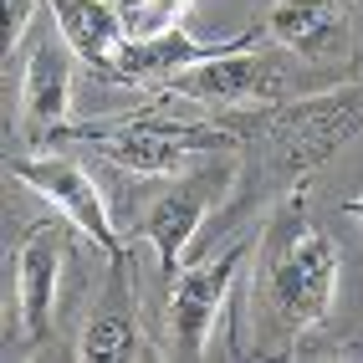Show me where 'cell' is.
I'll list each match as a JSON object with an SVG mask.
<instances>
[{
  "label": "cell",
  "mask_w": 363,
  "mask_h": 363,
  "mask_svg": "<svg viewBox=\"0 0 363 363\" xmlns=\"http://www.w3.org/2000/svg\"><path fill=\"white\" fill-rule=\"evenodd\" d=\"M337 277H343V251L307 215V179H297L286 205H277V215L256 240L251 297H246L251 348L286 353L297 348V337L323 328L337 297Z\"/></svg>",
  "instance_id": "obj_1"
},
{
  "label": "cell",
  "mask_w": 363,
  "mask_h": 363,
  "mask_svg": "<svg viewBox=\"0 0 363 363\" xmlns=\"http://www.w3.org/2000/svg\"><path fill=\"white\" fill-rule=\"evenodd\" d=\"M230 128L240 133V143L251 138L261 149V169H281L292 179H307L323 159H333L363 128V82L307 98V103H266L261 113H240Z\"/></svg>",
  "instance_id": "obj_2"
},
{
  "label": "cell",
  "mask_w": 363,
  "mask_h": 363,
  "mask_svg": "<svg viewBox=\"0 0 363 363\" xmlns=\"http://www.w3.org/2000/svg\"><path fill=\"white\" fill-rule=\"evenodd\" d=\"M57 138L87 143L98 159L118 164L133 179H174L184 174L200 154H235L240 133L235 128H210V123H174V118H123L113 128H62Z\"/></svg>",
  "instance_id": "obj_3"
},
{
  "label": "cell",
  "mask_w": 363,
  "mask_h": 363,
  "mask_svg": "<svg viewBox=\"0 0 363 363\" xmlns=\"http://www.w3.org/2000/svg\"><path fill=\"white\" fill-rule=\"evenodd\" d=\"M256 41L230 46L220 57H205L195 67H184L179 77H169L164 87L184 103H205V108H266V103H286L292 92V67L277 52H251Z\"/></svg>",
  "instance_id": "obj_4"
},
{
  "label": "cell",
  "mask_w": 363,
  "mask_h": 363,
  "mask_svg": "<svg viewBox=\"0 0 363 363\" xmlns=\"http://www.w3.org/2000/svg\"><path fill=\"white\" fill-rule=\"evenodd\" d=\"M251 251H256V240H235V246L215 251L210 261L179 266L169 277V358H205V337L220 323L230 281Z\"/></svg>",
  "instance_id": "obj_5"
},
{
  "label": "cell",
  "mask_w": 363,
  "mask_h": 363,
  "mask_svg": "<svg viewBox=\"0 0 363 363\" xmlns=\"http://www.w3.org/2000/svg\"><path fill=\"white\" fill-rule=\"evenodd\" d=\"M11 174L16 184L36 189V195L52 205L67 225H77L92 246H103L108 256H123V235L113 225V210L103 200V189L92 184V174L77 159H62V154H31V159H11Z\"/></svg>",
  "instance_id": "obj_6"
},
{
  "label": "cell",
  "mask_w": 363,
  "mask_h": 363,
  "mask_svg": "<svg viewBox=\"0 0 363 363\" xmlns=\"http://www.w3.org/2000/svg\"><path fill=\"white\" fill-rule=\"evenodd\" d=\"M230 179H235V169H200V174H179V184H169L164 195L149 205V215H143V240L154 246L164 277H174L179 266H184L189 240H195V230L205 225V215L230 195Z\"/></svg>",
  "instance_id": "obj_7"
},
{
  "label": "cell",
  "mask_w": 363,
  "mask_h": 363,
  "mask_svg": "<svg viewBox=\"0 0 363 363\" xmlns=\"http://www.w3.org/2000/svg\"><path fill=\"white\" fill-rule=\"evenodd\" d=\"M57 292H62V225L41 220L16 251L11 272V312H16V337L41 348L57 333Z\"/></svg>",
  "instance_id": "obj_8"
},
{
  "label": "cell",
  "mask_w": 363,
  "mask_h": 363,
  "mask_svg": "<svg viewBox=\"0 0 363 363\" xmlns=\"http://www.w3.org/2000/svg\"><path fill=\"white\" fill-rule=\"evenodd\" d=\"M77 358H82V363H133V358H159V348L143 343V328H138V297H133V261H128V251L113 256L108 286H103L98 307H92V318L82 323Z\"/></svg>",
  "instance_id": "obj_9"
},
{
  "label": "cell",
  "mask_w": 363,
  "mask_h": 363,
  "mask_svg": "<svg viewBox=\"0 0 363 363\" xmlns=\"http://www.w3.org/2000/svg\"><path fill=\"white\" fill-rule=\"evenodd\" d=\"M261 31L302 62H348L353 57L348 0H277L266 11Z\"/></svg>",
  "instance_id": "obj_10"
},
{
  "label": "cell",
  "mask_w": 363,
  "mask_h": 363,
  "mask_svg": "<svg viewBox=\"0 0 363 363\" xmlns=\"http://www.w3.org/2000/svg\"><path fill=\"white\" fill-rule=\"evenodd\" d=\"M72 46L67 36L52 31H31V57H26V77H21V118L36 138H57L72 118Z\"/></svg>",
  "instance_id": "obj_11"
},
{
  "label": "cell",
  "mask_w": 363,
  "mask_h": 363,
  "mask_svg": "<svg viewBox=\"0 0 363 363\" xmlns=\"http://www.w3.org/2000/svg\"><path fill=\"white\" fill-rule=\"evenodd\" d=\"M52 11V26L67 36V46L77 52L87 67L98 72H113L123 82V46H128V31L118 21L113 0H46Z\"/></svg>",
  "instance_id": "obj_12"
},
{
  "label": "cell",
  "mask_w": 363,
  "mask_h": 363,
  "mask_svg": "<svg viewBox=\"0 0 363 363\" xmlns=\"http://www.w3.org/2000/svg\"><path fill=\"white\" fill-rule=\"evenodd\" d=\"M261 31H240L235 41H200L184 26H174L164 36H149V41H128L123 46V82H169V77H179L184 67H195L205 57H220L230 46H246Z\"/></svg>",
  "instance_id": "obj_13"
},
{
  "label": "cell",
  "mask_w": 363,
  "mask_h": 363,
  "mask_svg": "<svg viewBox=\"0 0 363 363\" xmlns=\"http://www.w3.org/2000/svg\"><path fill=\"white\" fill-rule=\"evenodd\" d=\"M184 6H189V0H113V11H118V21H123L128 41H149V36L174 31Z\"/></svg>",
  "instance_id": "obj_14"
},
{
  "label": "cell",
  "mask_w": 363,
  "mask_h": 363,
  "mask_svg": "<svg viewBox=\"0 0 363 363\" xmlns=\"http://www.w3.org/2000/svg\"><path fill=\"white\" fill-rule=\"evenodd\" d=\"M36 31V0H6V52H21V41Z\"/></svg>",
  "instance_id": "obj_15"
},
{
  "label": "cell",
  "mask_w": 363,
  "mask_h": 363,
  "mask_svg": "<svg viewBox=\"0 0 363 363\" xmlns=\"http://www.w3.org/2000/svg\"><path fill=\"white\" fill-rule=\"evenodd\" d=\"M343 215H353V220H363V195H353V200H343Z\"/></svg>",
  "instance_id": "obj_16"
}]
</instances>
